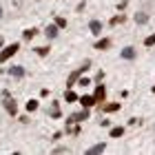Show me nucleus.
<instances>
[{"mask_svg":"<svg viewBox=\"0 0 155 155\" xmlns=\"http://www.w3.org/2000/svg\"><path fill=\"white\" fill-rule=\"evenodd\" d=\"M0 97H2V107H5V111H7L9 115L16 117V115H18V102H16V97L9 93V89H2Z\"/></svg>","mask_w":155,"mask_h":155,"instance_id":"f257e3e1","label":"nucleus"},{"mask_svg":"<svg viewBox=\"0 0 155 155\" xmlns=\"http://www.w3.org/2000/svg\"><path fill=\"white\" fill-rule=\"evenodd\" d=\"M20 51V42H11V45H2L0 49V64H5L7 60H11L13 55Z\"/></svg>","mask_w":155,"mask_h":155,"instance_id":"f03ea898","label":"nucleus"},{"mask_svg":"<svg viewBox=\"0 0 155 155\" xmlns=\"http://www.w3.org/2000/svg\"><path fill=\"white\" fill-rule=\"evenodd\" d=\"M89 67H91V60H84L80 69H75V71L69 73V78H67V89H73V87H75V80H78V78H80L84 71H87Z\"/></svg>","mask_w":155,"mask_h":155,"instance_id":"7ed1b4c3","label":"nucleus"},{"mask_svg":"<svg viewBox=\"0 0 155 155\" xmlns=\"http://www.w3.org/2000/svg\"><path fill=\"white\" fill-rule=\"evenodd\" d=\"M91 115V109H82V111H75V113H71L67 117V124H82V122H87Z\"/></svg>","mask_w":155,"mask_h":155,"instance_id":"20e7f679","label":"nucleus"},{"mask_svg":"<svg viewBox=\"0 0 155 155\" xmlns=\"http://www.w3.org/2000/svg\"><path fill=\"white\" fill-rule=\"evenodd\" d=\"M93 100H95L97 107H100L102 102H107V87H104L102 82H97V87H95V91H93Z\"/></svg>","mask_w":155,"mask_h":155,"instance_id":"39448f33","label":"nucleus"},{"mask_svg":"<svg viewBox=\"0 0 155 155\" xmlns=\"http://www.w3.org/2000/svg\"><path fill=\"white\" fill-rule=\"evenodd\" d=\"M7 73H9L11 78H16V80H22V78L27 75V71H25V67H18V64H13V67H9V69H7Z\"/></svg>","mask_w":155,"mask_h":155,"instance_id":"423d86ee","label":"nucleus"},{"mask_svg":"<svg viewBox=\"0 0 155 155\" xmlns=\"http://www.w3.org/2000/svg\"><path fill=\"white\" fill-rule=\"evenodd\" d=\"M100 109H102V113H115V111L122 109V104L120 102H102Z\"/></svg>","mask_w":155,"mask_h":155,"instance_id":"0eeeda50","label":"nucleus"},{"mask_svg":"<svg viewBox=\"0 0 155 155\" xmlns=\"http://www.w3.org/2000/svg\"><path fill=\"white\" fill-rule=\"evenodd\" d=\"M135 55H137L135 47H124L122 51H120V58H124V60H135Z\"/></svg>","mask_w":155,"mask_h":155,"instance_id":"6e6552de","label":"nucleus"},{"mask_svg":"<svg viewBox=\"0 0 155 155\" xmlns=\"http://www.w3.org/2000/svg\"><path fill=\"white\" fill-rule=\"evenodd\" d=\"M78 102L82 104V109H91V107H95L93 95H78Z\"/></svg>","mask_w":155,"mask_h":155,"instance_id":"1a4fd4ad","label":"nucleus"},{"mask_svg":"<svg viewBox=\"0 0 155 155\" xmlns=\"http://www.w3.org/2000/svg\"><path fill=\"white\" fill-rule=\"evenodd\" d=\"M111 45H113V42H111V38H100V40H95V49L97 51H107V49H111Z\"/></svg>","mask_w":155,"mask_h":155,"instance_id":"9d476101","label":"nucleus"},{"mask_svg":"<svg viewBox=\"0 0 155 155\" xmlns=\"http://www.w3.org/2000/svg\"><path fill=\"white\" fill-rule=\"evenodd\" d=\"M38 33H40L38 27H27V29L22 31V40H33V38L38 36Z\"/></svg>","mask_w":155,"mask_h":155,"instance_id":"9b49d317","label":"nucleus"},{"mask_svg":"<svg viewBox=\"0 0 155 155\" xmlns=\"http://www.w3.org/2000/svg\"><path fill=\"white\" fill-rule=\"evenodd\" d=\"M49 117H53V120L62 117V111H60V102H51V107H49Z\"/></svg>","mask_w":155,"mask_h":155,"instance_id":"f8f14e48","label":"nucleus"},{"mask_svg":"<svg viewBox=\"0 0 155 155\" xmlns=\"http://www.w3.org/2000/svg\"><path fill=\"white\" fill-rule=\"evenodd\" d=\"M58 25H55V22H51V25H47V29H45V36L49 38V40H53L55 36H58Z\"/></svg>","mask_w":155,"mask_h":155,"instance_id":"ddd939ff","label":"nucleus"},{"mask_svg":"<svg viewBox=\"0 0 155 155\" xmlns=\"http://www.w3.org/2000/svg\"><path fill=\"white\" fill-rule=\"evenodd\" d=\"M89 31L95 33V36H102V22L100 20H91L89 22Z\"/></svg>","mask_w":155,"mask_h":155,"instance_id":"4468645a","label":"nucleus"},{"mask_svg":"<svg viewBox=\"0 0 155 155\" xmlns=\"http://www.w3.org/2000/svg\"><path fill=\"white\" fill-rule=\"evenodd\" d=\"M104 151H107V144H104V142H100V144L91 146V149L87 151V155H100V153H104Z\"/></svg>","mask_w":155,"mask_h":155,"instance_id":"2eb2a0df","label":"nucleus"},{"mask_svg":"<svg viewBox=\"0 0 155 155\" xmlns=\"http://www.w3.org/2000/svg\"><path fill=\"white\" fill-rule=\"evenodd\" d=\"M109 135L113 137V140H115V137H122V135H124V126H111V129H109Z\"/></svg>","mask_w":155,"mask_h":155,"instance_id":"dca6fc26","label":"nucleus"},{"mask_svg":"<svg viewBox=\"0 0 155 155\" xmlns=\"http://www.w3.org/2000/svg\"><path fill=\"white\" fill-rule=\"evenodd\" d=\"M64 100H67L69 104H73V102H78V93H75L73 89H67V91H64Z\"/></svg>","mask_w":155,"mask_h":155,"instance_id":"f3484780","label":"nucleus"},{"mask_svg":"<svg viewBox=\"0 0 155 155\" xmlns=\"http://www.w3.org/2000/svg\"><path fill=\"white\" fill-rule=\"evenodd\" d=\"M38 107H40V102H38V100H27V104H25L27 113H33V111H38Z\"/></svg>","mask_w":155,"mask_h":155,"instance_id":"a211bd4d","label":"nucleus"},{"mask_svg":"<svg viewBox=\"0 0 155 155\" xmlns=\"http://www.w3.org/2000/svg\"><path fill=\"white\" fill-rule=\"evenodd\" d=\"M33 51H36V55H40V58H47V55L49 53H51V47H36V49H33Z\"/></svg>","mask_w":155,"mask_h":155,"instance_id":"6ab92c4d","label":"nucleus"},{"mask_svg":"<svg viewBox=\"0 0 155 155\" xmlns=\"http://www.w3.org/2000/svg\"><path fill=\"white\" fill-rule=\"evenodd\" d=\"M124 20H126V16H122V13H117V16H113V18L109 20V27H117V25H122Z\"/></svg>","mask_w":155,"mask_h":155,"instance_id":"aec40b11","label":"nucleus"},{"mask_svg":"<svg viewBox=\"0 0 155 155\" xmlns=\"http://www.w3.org/2000/svg\"><path fill=\"white\" fill-rule=\"evenodd\" d=\"M67 133L69 135H80V124H67Z\"/></svg>","mask_w":155,"mask_h":155,"instance_id":"412c9836","label":"nucleus"},{"mask_svg":"<svg viewBox=\"0 0 155 155\" xmlns=\"http://www.w3.org/2000/svg\"><path fill=\"white\" fill-rule=\"evenodd\" d=\"M75 87H91V80H89V78H84V73H82V75L75 80Z\"/></svg>","mask_w":155,"mask_h":155,"instance_id":"4be33fe9","label":"nucleus"},{"mask_svg":"<svg viewBox=\"0 0 155 155\" xmlns=\"http://www.w3.org/2000/svg\"><path fill=\"white\" fill-rule=\"evenodd\" d=\"M55 25H58V29H67V18H62V16H55L53 20Z\"/></svg>","mask_w":155,"mask_h":155,"instance_id":"5701e85b","label":"nucleus"},{"mask_svg":"<svg viewBox=\"0 0 155 155\" xmlns=\"http://www.w3.org/2000/svg\"><path fill=\"white\" fill-rule=\"evenodd\" d=\"M135 22H137V25H146V22H149V16H146V13H137V16H135Z\"/></svg>","mask_w":155,"mask_h":155,"instance_id":"b1692460","label":"nucleus"},{"mask_svg":"<svg viewBox=\"0 0 155 155\" xmlns=\"http://www.w3.org/2000/svg\"><path fill=\"white\" fill-rule=\"evenodd\" d=\"M144 47H155V33H151V36L144 38Z\"/></svg>","mask_w":155,"mask_h":155,"instance_id":"393cba45","label":"nucleus"},{"mask_svg":"<svg viewBox=\"0 0 155 155\" xmlns=\"http://www.w3.org/2000/svg\"><path fill=\"white\" fill-rule=\"evenodd\" d=\"M84 7H87V2H84V0H82V2H78V7H75V11H78V13H80V11H84Z\"/></svg>","mask_w":155,"mask_h":155,"instance_id":"a878e982","label":"nucleus"},{"mask_svg":"<svg viewBox=\"0 0 155 155\" xmlns=\"http://www.w3.org/2000/svg\"><path fill=\"white\" fill-rule=\"evenodd\" d=\"M126 5H129L126 0H122V2H117V11H124V9H126Z\"/></svg>","mask_w":155,"mask_h":155,"instance_id":"bb28decb","label":"nucleus"},{"mask_svg":"<svg viewBox=\"0 0 155 155\" xmlns=\"http://www.w3.org/2000/svg\"><path fill=\"white\" fill-rule=\"evenodd\" d=\"M95 82H104V71H97V75H95Z\"/></svg>","mask_w":155,"mask_h":155,"instance_id":"cd10ccee","label":"nucleus"},{"mask_svg":"<svg viewBox=\"0 0 155 155\" xmlns=\"http://www.w3.org/2000/svg\"><path fill=\"white\" fill-rule=\"evenodd\" d=\"M53 153H69L67 146H58V149H53Z\"/></svg>","mask_w":155,"mask_h":155,"instance_id":"c85d7f7f","label":"nucleus"},{"mask_svg":"<svg viewBox=\"0 0 155 155\" xmlns=\"http://www.w3.org/2000/svg\"><path fill=\"white\" fill-rule=\"evenodd\" d=\"M129 124H131V126H135V124H140V120H137V117H131V120H129Z\"/></svg>","mask_w":155,"mask_h":155,"instance_id":"c756f323","label":"nucleus"},{"mask_svg":"<svg viewBox=\"0 0 155 155\" xmlns=\"http://www.w3.org/2000/svg\"><path fill=\"white\" fill-rule=\"evenodd\" d=\"M0 18H2V7H0Z\"/></svg>","mask_w":155,"mask_h":155,"instance_id":"7c9ffc66","label":"nucleus"},{"mask_svg":"<svg viewBox=\"0 0 155 155\" xmlns=\"http://www.w3.org/2000/svg\"><path fill=\"white\" fill-rule=\"evenodd\" d=\"M151 91H153V93H155V87H151Z\"/></svg>","mask_w":155,"mask_h":155,"instance_id":"2f4dec72","label":"nucleus"},{"mask_svg":"<svg viewBox=\"0 0 155 155\" xmlns=\"http://www.w3.org/2000/svg\"><path fill=\"white\" fill-rule=\"evenodd\" d=\"M0 49H2V40H0Z\"/></svg>","mask_w":155,"mask_h":155,"instance_id":"473e14b6","label":"nucleus"}]
</instances>
